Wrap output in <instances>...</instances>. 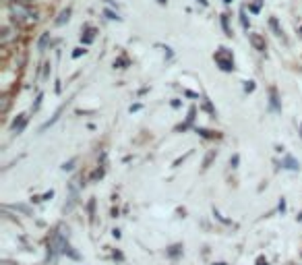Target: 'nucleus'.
I'll use <instances>...</instances> for the list:
<instances>
[{"instance_id": "f257e3e1", "label": "nucleus", "mask_w": 302, "mask_h": 265, "mask_svg": "<svg viewBox=\"0 0 302 265\" xmlns=\"http://www.w3.org/2000/svg\"><path fill=\"white\" fill-rule=\"evenodd\" d=\"M11 13L19 21H27V19H33L35 21V13H31L29 9H25L23 5H11Z\"/></svg>"}, {"instance_id": "f03ea898", "label": "nucleus", "mask_w": 302, "mask_h": 265, "mask_svg": "<svg viewBox=\"0 0 302 265\" xmlns=\"http://www.w3.org/2000/svg\"><path fill=\"white\" fill-rule=\"evenodd\" d=\"M215 60L220 63V67H222L224 71H232V69H234V60H232V56L228 54V52H226L224 48L215 54Z\"/></svg>"}, {"instance_id": "7ed1b4c3", "label": "nucleus", "mask_w": 302, "mask_h": 265, "mask_svg": "<svg viewBox=\"0 0 302 265\" xmlns=\"http://www.w3.org/2000/svg\"><path fill=\"white\" fill-rule=\"evenodd\" d=\"M250 44H253L259 52H263V50H265V42H263V37H261L259 33H250Z\"/></svg>"}, {"instance_id": "20e7f679", "label": "nucleus", "mask_w": 302, "mask_h": 265, "mask_svg": "<svg viewBox=\"0 0 302 265\" xmlns=\"http://www.w3.org/2000/svg\"><path fill=\"white\" fill-rule=\"evenodd\" d=\"M69 17H71V11L67 9V11H62V13H60V19H58L56 23H58V25H62L64 21H69Z\"/></svg>"}, {"instance_id": "39448f33", "label": "nucleus", "mask_w": 302, "mask_h": 265, "mask_svg": "<svg viewBox=\"0 0 302 265\" xmlns=\"http://www.w3.org/2000/svg\"><path fill=\"white\" fill-rule=\"evenodd\" d=\"M48 39H50V33H44V35H41V39H39V50H44V48H46Z\"/></svg>"}, {"instance_id": "423d86ee", "label": "nucleus", "mask_w": 302, "mask_h": 265, "mask_svg": "<svg viewBox=\"0 0 302 265\" xmlns=\"http://www.w3.org/2000/svg\"><path fill=\"white\" fill-rule=\"evenodd\" d=\"M269 25H271V27H273V29L277 31V35H282V29L277 27V21H275V19H271V21H269Z\"/></svg>"}, {"instance_id": "0eeeda50", "label": "nucleus", "mask_w": 302, "mask_h": 265, "mask_svg": "<svg viewBox=\"0 0 302 265\" xmlns=\"http://www.w3.org/2000/svg\"><path fill=\"white\" fill-rule=\"evenodd\" d=\"M81 54H85V50H83V48H77V50L73 52V56H75V58H79Z\"/></svg>"}, {"instance_id": "6e6552de", "label": "nucleus", "mask_w": 302, "mask_h": 265, "mask_svg": "<svg viewBox=\"0 0 302 265\" xmlns=\"http://www.w3.org/2000/svg\"><path fill=\"white\" fill-rule=\"evenodd\" d=\"M259 265H269V263H267L265 259H259Z\"/></svg>"}, {"instance_id": "1a4fd4ad", "label": "nucleus", "mask_w": 302, "mask_h": 265, "mask_svg": "<svg viewBox=\"0 0 302 265\" xmlns=\"http://www.w3.org/2000/svg\"><path fill=\"white\" fill-rule=\"evenodd\" d=\"M158 3H160V5H166V0H158Z\"/></svg>"}, {"instance_id": "9d476101", "label": "nucleus", "mask_w": 302, "mask_h": 265, "mask_svg": "<svg viewBox=\"0 0 302 265\" xmlns=\"http://www.w3.org/2000/svg\"><path fill=\"white\" fill-rule=\"evenodd\" d=\"M224 3H232V0H224Z\"/></svg>"}]
</instances>
